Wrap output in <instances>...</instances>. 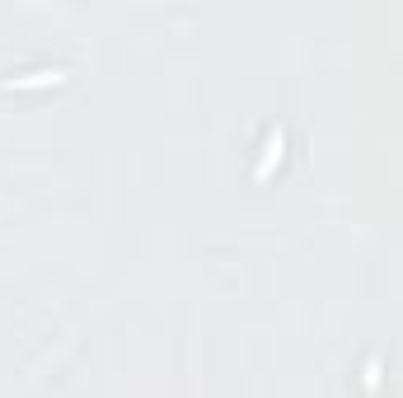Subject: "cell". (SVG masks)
<instances>
[{
  "label": "cell",
  "instance_id": "6da1fadb",
  "mask_svg": "<svg viewBox=\"0 0 403 398\" xmlns=\"http://www.w3.org/2000/svg\"><path fill=\"white\" fill-rule=\"evenodd\" d=\"M272 159H281V132H272V136H268V159L258 164V174H268V169H272Z\"/></svg>",
  "mask_w": 403,
  "mask_h": 398
},
{
  "label": "cell",
  "instance_id": "7a4b0ae2",
  "mask_svg": "<svg viewBox=\"0 0 403 398\" xmlns=\"http://www.w3.org/2000/svg\"><path fill=\"white\" fill-rule=\"evenodd\" d=\"M47 80H61V71H33V75H19L14 84H47Z\"/></svg>",
  "mask_w": 403,
  "mask_h": 398
}]
</instances>
